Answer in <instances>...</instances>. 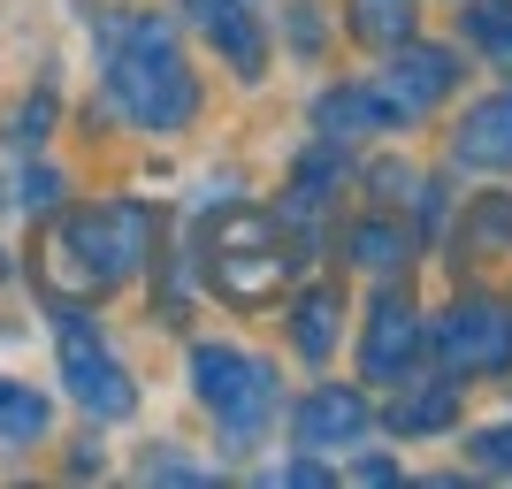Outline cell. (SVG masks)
Returning <instances> with one entry per match:
<instances>
[{
    "instance_id": "6da1fadb",
    "label": "cell",
    "mask_w": 512,
    "mask_h": 489,
    "mask_svg": "<svg viewBox=\"0 0 512 489\" xmlns=\"http://www.w3.org/2000/svg\"><path fill=\"white\" fill-rule=\"evenodd\" d=\"M107 92L138 130H184L199 107V85L184 54H176V31L161 16H130L107 31Z\"/></svg>"
},
{
    "instance_id": "7a4b0ae2",
    "label": "cell",
    "mask_w": 512,
    "mask_h": 489,
    "mask_svg": "<svg viewBox=\"0 0 512 489\" xmlns=\"http://www.w3.org/2000/svg\"><path fill=\"white\" fill-rule=\"evenodd\" d=\"M192 383H199V398L214 405V421L230 428L237 444H245V436L268 421V405H276V375H268L253 352H237V344H199Z\"/></svg>"
},
{
    "instance_id": "3957f363",
    "label": "cell",
    "mask_w": 512,
    "mask_h": 489,
    "mask_svg": "<svg viewBox=\"0 0 512 489\" xmlns=\"http://www.w3.org/2000/svg\"><path fill=\"white\" fill-rule=\"evenodd\" d=\"M214 291L237 298V306H260V298L283 283V260H276V214H253L237 207L222 230H214Z\"/></svg>"
},
{
    "instance_id": "277c9868",
    "label": "cell",
    "mask_w": 512,
    "mask_h": 489,
    "mask_svg": "<svg viewBox=\"0 0 512 489\" xmlns=\"http://www.w3.org/2000/svg\"><path fill=\"white\" fill-rule=\"evenodd\" d=\"M62 245L85 253L92 283H115V276H130V268L153 253V214L138 207V199H115V207H100V214H77V222L62 230Z\"/></svg>"
},
{
    "instance_id": "5b68a950",
    "label": "cell",
    "mask_w": 512,
    "mask_h": 489,
    "mask_svg": "<svg viewBox=\"0 0 512 489\" xmlns=\"http://www.w3.org/2000/svg\"><path fill=\"white\" fill-rule=\"evenodd\" d=\"M62 375H69V398L85 405L92 421H123L130 405H138L130 375L115 367V352L100 344V329L85 314H62Z\"/></svg>"
},
{
    "instance_id": "8992f818",
    "label": "cell",
    "mask_w": 512,
    "mask_h": 489,
    "mask_svg": "<svg viewBox=\"0 0 512 489\" xmlns=\"http://www.w3.org/2000/svg\"><path fill=\"white\" fill-rule=\"evenodd\" d=\"M436 352H444V367H459V375H474V367H505L512 360V314L505 306H451L444 321H436Z\"/></svg>"
},
{
    "instance_id": "52a82bcc",
    "label": "cell",
    "mask_w": 512,
    "mask_h": 489,
    "mask_svg": "<svg viewBox=\"0 0 512 489\" xmlns=\"http://www.w3.org/2000/svg\"><path fill=\"white\" fill-rule=\"evenodd\" d=\"M444 92H451V54H444V46H413V39H398V54H390V69H383V85H375L383 115L413 123V115H428Z\"/></svg>"
},
{
    "instance_id": "ba28073f",
    "label": "cell",
    "mask_w": 512,
    "mask_h": 489,
    "mask_svg": "<svg viewBox=\"0 0 512 489\" xmlns=\"http://www.w3.org/2000/svg\"><path fill=\"white\" fill-rule=\"evenodd\" d=\"M367 436V398L360 390H314L299 405V444L306 451H337V444H360Z\"/></svg>"
},
{
    "instance_id": "9c48e42d",
    "label": "cell",
    "mask_w": 512,
    "mask_h": 489,
    "mask_svg": "<svg viewBox=\"0 0 512 489\" xmlns=\"http://www.w3.org/2000/svg\"><path fill=\"white\" fill-rule=\"evenodd\" d=\"M421 352V329H413V306L406 298H383L375 306V329H367V383H398Z\"/></svg>"
},
{
    "instance_id": "30bf717a",
    "label": "cell",
    "mask_w": 512,
    "mask_h": 489,
    "mask_svg": "<svg viewBox=\"0 0 512 489\" xmlns=\"http://www.w3.org/2000/svg\"><path fill=\"white\" fill-rule=\"evenodd\" d=\"M451 146H459L467 169H512V92H505V100L467 107V123H459Z\"/></svg>"
},
{
    "instance_id": "8fae6325",
    "label": "cell",
    "mask_w": 512,
    "mask_h": 489,
    "mask_svg": "<svg viewBox=\"0 0 512 489\" xmlns=\"http://www.w3.org/2000/svg\"><path fill=\"white\" fill-rule=\"evenodd\" d=\"M192 16H199V31H207V39H222V54L253 77V69H260V31H253V16H245L237 0H192Z\"/></svg>"
},
{
    "instance_id": "7c38bea8",
    "label": "cell",
    "mask_w": 512,
    "mask_h": 489,
    "mask_svg": "<svg viewBox=\"0 0 512 489\" xmlns=\"http://www.w3.org/2000/svg\"><path fill=\"white\" fill-rule=\"evenodd\" d=\"M46 421H54V413H46L39 390H31V383H8V375H0V436L31 444V436H46Z\"/></svg>"
},
{
    "instance_id": "4fadbf2b",
    "label": "cell",
    "mask_w": 512,
    "mask_h": 489,
    "mask_svg": "<svg viewBox=\"0 0 512 489\" xmlns=\"http://www.w3.org/2000/svg\"><path fill=\"white\" fill-rule=\"evenodd\" d=\"M451 413H459V383H428L390 413V428H398V436H421V428H444Z\"/></svg>"
},
{
    "instance_id": "5bb4252c",
    "label": "cell",
    "mask_w": 512,
    "mask_h": 489,
    "mask_svg": "<svg viewBox=\"0 0 512 489\" xmlns=\"http://www.w3.org/2000/svg\"><path fill=\"white\" fill-rule=\"evenodd\" d=\"M337 314H344L337 291H314L299 306V352H306V360H329V344H337Z\"/></svg>"
},
{
    "instance_id": "9a60e30c",
    "label": "cell",
    "mask_w": 512,
    "mask_h": 489,
    "mask_svg": "<svg viewBox=\"0 0 512 489\" xmlns=\"http://www.w3.org/2000/svg\"><path fill=\"white\" fill-rule=\"evenodd\" d=\"M375 123H390L383 115V100H375V92H329V100H321V130H375Z\"/></svg>"
},
{
    "instance_id": "2e32d148",
    "label": "cell",
    "mask_w": 512,
    "mask_h": 489,
    "mask_svg": "<svg viewBox=\"0 0 512 489\" xmlns=\"http://www.w3.org/2000/svg\"><path fill=\"white\" fill-rule=\"evenodd\" d=\"M360 31H367L375 46L413 39V0H360Z\"/></svg>"
},
{
    "instance_id": "e0dca14e",
    "label": "cell",
    "mask_w": 512,
    "mask_h": 489,
    "mask_svg": "<svg viewBox=\"0 0 512 489\" xmlns=\"http://www.w3.org/2000/svg\"><path fill=\"white\" fill-rule=\"evenodd\" d=\"M352 253H360V268L390 276V268H398V253H406V237L390 230V222H367V230H352Z\"/></svg>"
},
{
    "instance_id": "ac0fdd59",
    "label": "cell",
    "mask_w": 512,
    "mask_h": 489,
    "mask_svg": "<svg viewBox=\"0 0 512 489\" xmlns=\"http://www.w3.org/2000/svg\"><path fill=\"white\" fill-rule=\"evenodd\" d=\"M474 39L512 69V8H474Z\"/></svg>"
},
{
    "instance_id": "d6986e66",
    "label": "cell",
    "mask_w": 512,
    "mask_h": 489,
    "mask_svg": "<svg viewBox=\"0 0 512 489\" xmlns=\"http://www.w3.org/2000/svg\"><path fill=\"white\" fill-rule=\"evenodd\" d=\"M146 482H207V467H192V459L161 451V459H146Z\"/></svg>"
},
{
    "instance_id": "ffe728a7",
    "label": "cell",
    "mask_w": 512,
    "mask_h": 489,
    "mask_svg": "<svg viewBox=\"0 0 512 489\" xmlns=\"http://www.w3.org/2000/svg\"><path fill=\"white\" fill-rule=\"evenodd\" d=\"M474 459H482L490 474H512V428H490V436L474 444Z\"/></svg>"
}]
</instances>
